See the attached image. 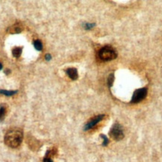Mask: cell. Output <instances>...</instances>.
Segmentation results:
<instances>
[{
    "instance_id": "1",
    "label": "cell",
    "mask_w": 162,
    "mask_h": 162,
    "mask_svg": "<svg viewBox=\"0 0 162 162\" xmlns=\"http://www.w3.org/2000/svg\"><path fill=\"white\" fill-rule=\"evenodd\" d=\"M23 132L19 129L14 128L6 133L4 137L5 143L11 148H17L23 141Z\"/></svg>"
},
{
    "instance_id": "2",
    "label": "cell",
    "mask_w": 162,
    "mask_h": 162,
    "mask_svg": "<svg viewBox=\"0 0 162 162\" xmlns=\"http://www.w3.org/2000/svg\"><path fill=\"white\" fill-rule=\"evenodd\" d=\"M98 56L102 60L110 61L115 59L117 54L111 47L107 46L101 49V50L98 53Z\"/></svg>"
},
{
    "instance_id": "3",
    "label": "cell",
    "mask_w": 162,
    "mask_h": 162,
    "mask_svg": "<svg viewBox=\"0 0 162 162\" xmlns=\"http://www.w3.org/2000/svg\"><path fill=\"white\" fill-rule=\"evenodd\" d=\"M111 137L113 138L115 140H121L124 137V133H123L122 128L119 124H115L111 128V132H110Z\"/></svg>"
},
{
    "instance_id": "4",
    "label": "cell",
    "mask_w": 162,
    "mask_h": 162,
    "mask_svg": "<svg viewBox=\"0 0 162 162\" xmlns=\"http://www.w3.org/2000/svg\"><path fill=\"white\" fill-rule=\"evenodd\" d=\"M146 95H147V89L146 88L137 89L133 94L131 102L132 103H138V102H141L142 100L146 98Z\"/></svg>"
},
{
    "instance_id": "5",
    "label": "cell",
    "mask_w": 162,
    "mask_h": 162,
    "mask_svg": "<svg viewBox=\"0 0 162 162\" xmlns=\"http://www.w3.org/2000/svg\"><path fill=\"white\" fill-rule=\"evenodd\" d=\"M104 115H98V116H95L94 118H92V120H89V121L86 124V125L84 126L83 128L84 131H88L89 130V129L92 128L95 125H97L99 122L102 121L104 119Z\"/></svg>"
},
{
    "instance_id": "6",
    "label": "cell",
    "mask_w": 162,
    "mask_h": 162,
    "mask_svg": "<svg viewBox=\"0 0 162 162\" xmlns=\"http://www.w3.org/2000/svg\"><path fill=\"white\" fill-rule=\"evenodd\" d=\"M66 73L68 75V77L71 80H77L78 77V74H77V70L74 68H71L66 70Z\"/></svg>"
},
{
    "instance_id": "7",
    "label": "cell",
    "mask_w": 162,
    "mask_h": 162,
    "mask_svg": "<svg viewBox=\"0 0 162 162\" xmlns=\"http://www.w3.org/2000/svg\"><path fill=\"white\" fill-rule=\"evenodd\" d=\"M6 113H7V107L6 105L2 104L0 106V121L4 120V119L6 118Z\"/></svg>"
},
{
    "instance_id": "8",
    "label": "cell",
    "mask_w": 162,
    "mask_h": 162,
    "mask_svg": "<svg viewBox=\"0 0 162 162\" xmlns=\"http://www.w3.org/2000/svg\"><path fill=\"white\" fill-rule=\"evenodd\" d=\"M22 50H23V48L22 47H14V49L12 50V54L15 58H19L20 56L22 54Z\"/></svg>"
},
{
    "instance_id": "9",
    "label": "cell",
    "mask_w": 162,
    "mask_h": 162,
    "mask_svg": "<svg viewBox=\"0 0 162 162\" xmlns=\"http://www.w3.org/2000/svg\"><path fill=\"white\" fill-rule=\"evenodd\" d=\"M17 92V91H8V90H4V89H0V94L4 95L6 96H12Z\"/></svg>"
},
{
    "instance_id": "10",
    "label": "cell",
    "mask_w": 162,
    "mask_h": 162,
    "mask_svg": "<svg viewBox=\"0 0 162 162\" xmlns=\"http://www.w3.org/2000/svg\"><path fill=\"white\" fill-rule=\"evenodd\" d=\"M21 32V28H20L19 26H17V25H14L13 26H11L10 28L9 32L12 33V34H15V33H20Z\"/></svg>"
},
{
    "instance_id": "11",
    "label": "cell",
    "mask_w": 162,
    "mask_h": 162,
    "mask_svg": "<svg viewBox=\"0 0 162 162\" xmlns=\"http://www.w3.org/2000/svg\"><path fill=\"white\" fill-rule=\"evenodd\" d=\"M33 44H34L35 48L37 50H39L40 51V50H42L43 45L39 40H36V41H35L34 43H33Z\"/></svg>"
},
{
    "instance_id": "12",
    "label": "cell",
    "mask_w": 162,
    "mask_h": 162,
    "mask_svg": "<svg viewBox=\"0 0 162 162\" xmlns=\"http://www.w3.org/2000/svg\"><path fill=\"white\" fill-rule=\"evenodd\" d=\"M101 137H102V139L104 140V142H103V146H106L107 144H108L109 143V140L105 135H104V134H101Z\"/></svg>"
},
{
    "instance_id": "13",
    "label": "cell",
    "mask_w": 162,
    "mask_h": 162,
    "mask_svg": "<svg viewBox=\"0 0 162 162\" xmlns=\"http://www.w3.org/2000/svg\"><path fill=\"white\" fill-rule=\"evenodd\" d=\"M113 80H114L113 74H111L108 77V86H111L113 85Z\"/></svg>"
},
{
    "instance_id": "14",
    "label": "cell",
    "mask_w": 162,
    "mask_h": 162,
    "mask_svg": "<svg viewBox=\"0 0 162 162\" xmlns=\"http://www.w3.org/2000/svg\"><path fill=\"white\" fill-rule=\"evenodd\" d=\"M95 26V23H86L85 28L86 29H90Z\"/></svg>"
},
{
    "instance_id": "15",
    "label": "cell",
    "mask_w": 162,
    "mask_h": 162,
    "mask_svg": "<svg viewBox=\"0 0 162 162\" xmlns=\"http://www.w3.org/2000/svg\"><path fill=\"white\" fill-rule=\"evenodd\" d=\"M43 162H54V161H53L52 159H50V158H49V157H45L44 159V161Z\"/></svg>"
},
{
    "instance_id": "16",
    "label": "cell",
    "mask_w": 162,
    "mask_h": 162,
    "mask_svg": "<svg viewBox=\"0 0 162 162\" xmlns=\"http://www.w3.org/2000/svg\"><path fill=\"white\" fill-rule=\"evenodd\" d=\"M45 59H46V60L50 61V59H51V56H50V54H47V55L45 56Z\"/></svg>"
},
{
    "instance_id": "17",
    "label": "cell",
    "mask_w": 162,
    "mask_h": 162,
    "mask_svg": "<svg viewBox=\"0 0 162 162\" xmlns=\"http://www.w3.org/2000/svg\"><path fill=\"white\" fill-rule=\"evenodd\" d=\"M10 72H11V71H10V70H8V69H7V70H6V71H5V73H6V74H8Z\"/></svg>"
},
{
    "instance_id": "18",
    "label": "cell",
    "mask_w": 162,
    "mask_h": 162,
    "mask_svg": "<svg viewBox=\"0 0 162 162\" xmlns=\"http://www.w3.org/2000/svg\"><path fill=\"white\" fill-rule=\"evenodd\" d=\"M2 63H0V70H2Z\"/></svg>"
}]
</instances>
